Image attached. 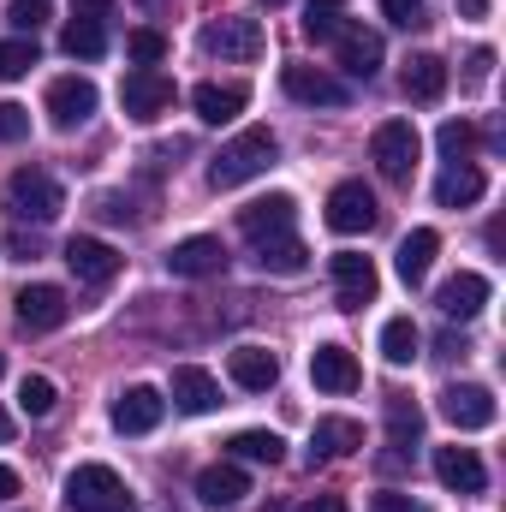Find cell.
Returning <instances> with one entry per match:
<instances>
[{"instance_id": "cell-46", "label": "cell", "mask_w": 506, "mask_h": 512, "mask_svg": "<svg viewBox=\"0 0 506 512\" xmlns=\"http://www.w3.org/2000/svg\"><path fill=\"white\" fill-rule=\"evenodd\" d=\"M298 512H346V501H340V495H310Z\"/></svg>"}, {"instance_id": "cell-25", "label": "cell", "mask_w": 506, "mask_h": 512, "mask_svg": "<svg viewBox=\"0 0 506 512\" xmlns=\"http://www.w3.org/2000/svg\"><path fill=\"white\" fill-rule=\"evenodd\" d=\"M435 251H441V233H435V227H411L405 245H399V256H393L399 280H405V286H423L429 268H435Z\"/></svg>"}, {"instance_id": "cell-5", "label": "cell", "mask_w": 506, "mask_h": 512, "mask_svg": "<svg viewBox=\"0 0 506 512\" xmlns=\"http://www.w3.org/2000/svg\"><path fill=\"white\" fill-rule=\"evenodd\" d=\"M376 221H381L376 191H370L364 179H340V185L328 191V227H334L340 239H352V233H370Z\"/></svg>"}, {"instance_id": "cell-32", "label": "cell", "mask_w": 506, "mask_h": 512, "mask_svg": "<svg viewBox=\"0 0 506 512\" xmlns=\"http://www.w3.org/2000/svg\"><path fill=\"white\" fill-rule=\"evenodd\" d=\"M60 48H66L72 60H102V54H108V24L72 18V24H66V36H60Z\"/></svg>"}, {"instance_id": "cell-41", "label": "cell", "mask_w": 506, "mask_h": 512, "mask_svg": "<svg viewBox=\"0 0 506 512\" xmlns=\"http://www.w3.org/2000/svg\"><path fill=\"white\" fill-rule=\"evenodd\" d=\"M381 12H387L399 30H417V24H423V0H381Z\"/></svg>"}, {"instance_id": "cell-24", "label": "cell", "mask_w": 506, "mask_h": 512, "mask_svg": "<svg viewBox=\"0 0 506 512\" xmlns=\"http://www.w3.org/2000/svg\"><path fill=\"white\" fill-rule=\"evenodd\" d=\"M334 48H340V66L352 72V78H376L381 72V36L376 30H364V24H346L340 36H334Z\"/></svg>"}, {"instance_id": "cell-26", "label": "cell", "mask_w": 506, "mask_h": 512, "mask_svg": "<svg viewBox=\"0 0 506 512\" xmlns=\"http://www.w3.org/2000/svg\"><path fill=\"white\" fill-rule=\"evenodd\" d=\"M227 376L245 387V393H268V387L280 382V358H274L268 346H239V352L227 358Z\"/></svg>"}, {"instance_id": "cell-18", "label": "cell", "mask_w": 506, "mask_h": 512, "mask_svg": "<svg viewBox=\"0 0 506 512\" xmlns=\"http://www.w3.org/2000/svg\"><path fill=\"white\" fill-rule=\"evenodd\" d=\"M161 417H167V399H161L155 387H126V393L114 399V429H120V435H149Z\"/></svg>"}, {"instance_id": "cell-33", "label": "cell", "mask_w": 506, "mask_h": 512, "mask_svg": "<svg viewBox=\"0 0 506 512\" xmlns=\"http://www.w3.org/2000/svg\"><path fill=\"white\" fill-rule=\"evenodd\" d=\"M340 30H346V6L340 0H310L304 6V36L310 42H334Z\"/></svg>"}, {"instance_id": "cell-17", "label": "cell", "mask_w": 506, "mask_h": 512, "mask_svg": "<svg viewBox=\"0 0 506 512\" xmlns=\"http://www.w3.org/2000/svg\"><path fill=\"white\" fill-rule=\"evenodd\" d=\"M310 382L322 387V393H358L364 370H358V358L346 346H316L310 352Z\"/></svg>"}, {"instance_id": "cell-40", "label": "cell", "mask_w": 506, "mask_h": 512, "mask_svg": "<svg viewBox=\"0 0 506 512\" xmlns=\"http://www.w3.org/2000/svg\"><path fill=\"white\" fill-rule=\"evenodd\" d=\"M18 137H30V108L0 102V143H18Z\"/></svg>"}, {"instance_id": "cell-20", "label": "cell", "mask_w": 506, "mask_h": 512, "mask_svg": "<svg viewBox=\"0 0 506 512\" xmlns=\"http://www.w3.org/2000/svg\"><path fill=\"white\" fill-rule=\"evenodd\" d=\"M173 405H179L185 417H209V411L221 405V382H215L209 370H197V364H179V370H173Z\"/></svg>"}, {"instance_id": "cell-36", "label": "cell", "mask_w": 506, "mask_h": 512, "mask_svg": "<svg viewBox=\"0 0 506 512\" xmlns=\"http://www.w3.org/2000/svg\"><path fill=\"white\" fill-rule=\"evenodd\" d=\"M54 399H60V393H54L48 376H24V382H18V411H24V417H48Z\"/></svg>"}, {"instance_id": "cell-3", "label": "cell", "mask_w": 506, "mask_h": 512, "mask_svg": "<svg viewBox=\"0 0 506 512\" xmlns=\"http://www.w3.org/2000/svg\"><path fill=\"white\" fill-rule=\"evenodd\" d=\"M6 209H12L18 221H30V227H48V221L66 209V191H60L54 173H42V167H18V173L6 179Z\"/></svg>"}, {"instance_id": "cell-8", "label": "cell", "mask_w": 506, "mask_h": 512, "mask_svg": "<svg viewBox=\"0 0 506 512\" xmlns=\"http://www.w3.org/2000/svg\"><path fill=\"white\" fill-rule=\"evenodd\" d=\"M12 304H18V328H24V334H54V328H60V322L72 316L66 292H60V286H48V280L24 286V292H18Z\"/></svg>"}, {"instance_id": "cell-7", "label": "cell", "mask_w": 506, "mask_h": 512, "mask_svg": "<svg viewBox=\"0 0 506 512\" xmlns=\"http://www.w3.org/2000/svg\"><path fill=\"white\" fill-rule=\"evenodd\" d=\"M280 90H286L292 102H304V108H346V102H352V90H346L340 78H328L322 66H304V60L280 66Z\"/></svg>"}, {"instance_id": "cell-14", "label": "cell", "mask_w": 506, "mask_h": 512, "mask_svg": "<svg viewBox=\"0 0 506 512\" xmlns=\"http://www.w3.org/2000/svg\"><path fill=\"white\" fill-rule=\"evenodd\" d=\"M167 268H173L179 280H209V274H221V268H227V245H221V239H209V233L179 239V245L167 251Z\"/></svg>"}, {"instance_id": "cell-10", "label": "cell", "mask_w": 506, "mask_h": 512, "mask_svg": "<svg viewBox=\"0 0 506 512\" xmlns=\"http://www.w3.org/2000/svg\"><path fill=\"white\" fill-rule=\"evenodd\" d=\"M376 262L358 251H340L334 256V292H340V310H364V304H376Z\"/></svg>"}, {"instance_id": "cell-52", "label": "cell", "mask_w": 506, "mask_h": 512, "mask_svg": "<svg viewBox=\"0 0 506 512\" xmlns=\"http://www.w3.org/2000/svg\"><path fill=\"white\" fill-rule=\"evenodd\" d=\"M0 370H6V364H0Z\"/></svg>"}, {"instance_id": "cell-50", "label": "cell", "mask_w": 506, "mask_h": 512, "mask_svg": "<svg viewBox=\"0 0 506 512\" xmlns=\"http://www.w3.org/2000/svg\"><path fill=\"white\" fill-rule=\"evenodd\" d=\"M143 6H149V12H161V0H143Z\"/></svg>"}, {"instance_id": "cell-30", "label": "cell", "mask_w": 506, "mask_h": 512, "mask_svg": "<svg viewBox=\"0 0 506 512\" xmlns=\"http://www.w3.org/2000/svg\"><path fill=\"white\" fill-rule=\"evenodd\" d=\"M417 352H423V334H417V322H411V316H393V322H381V358H387L393 370H405Z\"/></svg>"}, {"instance_id": "cell-9", "label": "cell", "mask_w": 506, "mask_h": 512, "mask_svg": "<svg viewBox=\"0 0 506 512\" xmlns=\"http://www.w3.org/2000/svg\"><path fill=\"white\" fill-rule=\"evenodd\" d=\"M96 84L90 78H54L48 84V120H54V131H78L90 114H96Z\"/></svg>"}, {"instance_id": "cell-1", "label": "cell", "mask_w": 506, "mask_h": 512, "mask_svg": "<svg viewBox=\"0 0 506 512\" xmlns=\"http://www.w3.org/2000/svg\"><path fill=\"white\" fill-rule=\"evenodd\" d=\"M274 155H280L274 131L268 126H245L221 155H215V161H209V185H215V191H239V185H251L256 173L274 167Z\"/></svg>"}, {"instance_id": "cell-21", "label": "cell", "mask_w": 506, "mask_h": 512, "mask_svg": "<svg viewBox=\"0 0 506 512\" xmlns=\"http://www.w3.org/2000/svg\"><path fill=\"white\" fill-rule=\"evenodd\" d=\"M435 304H441V316H453V322H471V316H483V304H489V280L483 274H453L441 292H435Z\"/></svg>"}, {"instance_id": "cell-31", "label": "cell", "mask_w": 506, "mask_h": 512, "mask_svg": "<svg viewBox=\"0 0 506 512\" xmlns=\"http://www.w3.org/2000/svg\"><path fill=\"white\" fill-rule=\"evenodd\" d=\"M227 453H233V459H251V465H280V459H286V441H280L274 429H239V435L227 441Z\"/></svg>"}, {"instance_id": "cell-6", "label": "cell", "mask_w": 506, "mask_h": 512, "mask_svg": "<svg viewBox=\"0 0 506 512\" xmlns=\"http://www.w3.org/2000/svg\"><path fill=\"white\" fill-rule=\"evenodd\" d=\"M120 108H126L137 126L161 120V114L173 108V78H167V72H155V66H137V72H126V84H120Z\"/></svg>"}, {"instance_id": "cell-4", "label": "cell", "mask_w": 506, "mask_h": 512, "mask_svg": "<svg viewBox=\"0 0 506 512\" xmlns=\"http://www.w3.org/2000/svg\"><path fill=\"white\" fill-rule=\"evenodd\" d=\"M417 149H423V137L411 120H381L376 137H370V161L381 167V179H411V167H417Z\"/></svg>"}, {"instance_id": "cell-44", "label": "cell", "mask_w": 506, "mask_h": 512, "mask_svg": "<svg viewBox=\"0 0 506 512\" xmlns=\"http://www.w3.org/2000/svg\"><path fill=\"white\" fill-rule=\"evenodd\" d=\"M108 6H114V0H72V18H90V24H108Z\"/></svg>"}, {"instance_id": "cell-37", "label": "cell", "mask_w": 506, "mask_h": 512, "mask_svg": "<svg viewBox=\"0 0 506 512\" xmlns=\"http://www.w3.org/2000/svg\"><path fill=\"white\" fill-rule=\"evenodd\" d=\"M126 60L131 66H161V60H167V36H161V30H131Z\"/></svg>"}, {"instance_id": "cell-48", "label": "cell", "mask_w": 506, "mask_h": 512, "mask_svg": "<svg viewBox=\"0 0 506 512\" xmlns=\"http://www.w3.org/2000/svg\"><path fill=\"white\" fill-rule=\"evenodd\" d=\"M459 12H465V18H483V12H489V0H459Z\"/></svg>"}, {"instance_id": "cell-42", "label": "cell", "mask_w": 506, "mask_h": 512, "mask_svg": "<svg viewBox=\"0 0 506 512\" xmlns=\"http://www.w3.org/2000/svg\"><path fill=\"white\" fill-rule=\"evenodd\" d=\"M370 512H423L411 495H399V489H381L376 501H370Z\"/></svg>"}, {"instance_id": "cell-16", "label": "cell", "mask_w": 506, "mask_h": 512, "mask_svg": "<svg viewBox=\"0 0 506 512\" xmlns=\"http://www.w3.org/2000/svg\"><path fill=\"white\" fill-rule=\"evenodd\" d=\"M292 215H298V203L286 197V191H274V197H256L251 209H239V233L245 239H274V233H292Z\"/></svg>"}, {"instance_id": "cell-22", "label": "cell", "mask_w": 506, "mask_h": 512, "mask_svg": "<svg viewBox=\"0 0 506 512\" xmlns=\"http://www.w3.org/2000/svg\"><path fill=\"white\" fill-rule=\"evenodd\" d=\"M358 447H364V423H352V417H322L316 435H310V465L346 459V453H358Z\"/></svg>"}, {"instance_id": "cell-19", "label": "cell", "mask_w": 506, "mask_h": 512, "mask_svg": "<svg viewBox=\"0 0 506 512\" xmlns=\"http://www.w3.org/2000/svg\"><path fill=\"white\" fill-rule=\"evenodd\" d=\"M245 102H251L245 84H197V90H191V108H197L203 126H233V120L245 114Z\"/></svg>"}, {"instance_id": "cell-23", "label": "cell", "mask_w": 506, "mask_h": 512, "mask_svg": "<svg viewBox=\"0 0 506 512\" xmlns=\"http://www.w3.org/2000/svg\"><path fill=\"white\" fill-rule=\"evenodd\" d=\"M245 495H251V477L239 471V459H221V465H209L197 477V501L203 507H239Z\"/></svg>"}, {"instance_id": "cell-11", "label": "cell", "mask_w": 506, "mask_h": 512, "mask_svg": "<svg viewBox=\"0 0 506 512\" xmlns=\"http://www.w3.org/2000/svg\"><path fill=\"white\" fill-rule=\"evenodd\" d=\"M203 48L221 54V60H256V54L268 48V36H262L256 18H221V24L203 30Z\"/></svg>"}, {"instance_id": "cell-27", "label": "cell", "mask_w": 506, "mask_h": 512, "mask_svg": "<svg viewBox=\"0 0 506 512\" xmlns=\"http://www.w3.org/2000/svg\"><path fill=\"white\" fill-rule=\"evenodd\" d=\"M399 84H405L411 102H441L447 96V60L441 54H411L405 72H399Z\"/></svg>"}, {"instance_id": "cell-34", "label": "cell", "mask_w": 506, "mask_h": 512, "mask_svg": "<svg viewBox=\"0 0 506 512\" xmlns=\"http://www.w3.org/2000/svg\"><path fill=\"white\" fill-rule=\"evenodd\" d=\"M387 435H393V447H411V441L423 435V411H417L405 393L387 399Z\"/></svg>"}, {"instance_id": "cell-13", "label": "cell", "mask_w": 506, "mask_h": 512, "mask_svg": "<svg viewBox=\"0 0 506 512\" xmlns=\"http://www.w3.org/2000/svg\"><path fill=\"white\" fill-rule=\"evenodd\" d=\"M120 262H126V256L114 251L108 239H72V245H66V268L78 274V286H114Z\"/></svg>"}, {"instance_id": "cell-38", "label": "cell", "mask_w": 506, "mask_h": 512, "mask_svg": "<svg viewBox=\"0 0 506 512\" xmlns=\"http://www.w3.org/2000/svg\"><path fill=\"white\" fill-rule=\"evenodd\" d=\"M48 18H54V12H48V0H12V6H6V24H12L18 36H36Z\"/></svg>"}, {"instance_id": "cell-28", "label": "cell", "mask_w": 506, "mask_h": 512, "mask_svg": "<svg viewBox=\"0 0 506 512\" xmlns=\"http://www.w3.org/2000/svg\"><path fill=\"white\" fill-rule=\"evenodd\" d=\"M256 268L262 274H304L310 268V251H304V239L298 233H274V239H256Z\"/></svg>"}, {"instance_id": "cell-49", "label": "cell", "mask_w": 506, "mask_h": 512, "mask_svg": "<svg viewBox=\"0 0 506 512\" xmlns=\"http://www.w3.org/2000/svg\"><path fill=\"white\" fill-rule=\"evenodd\" d=\"M0 441H12V417L6 411H0Z\"/></svg>"}, {"instance_id": "cell-39", "label": "cell", "mask_w": 506, "mask_h": 512, "mask_svg": "<svg viewBox=\"0 0 506 512\" xmlns=\"http://www.w3.org/2000/svg\"><path fill=\"white\" fill-rule=\"evenodd\" d=\"M435 143H441V155H447V161H465V155H471V143H477V131L465 126V120H447Z\"/></svg>"}, {"instance_id": "cell-47", "label": "cell", "mask_w": 506, "mask_h": 512, "mask_svg": "<svg viewBox=\"0 0 506 512\" xmlns=\"http://www.w3.org/2000/svg\"><path fill=\"white\" fill-rule=\"evenodd\" d=\"M18 495V471L12 465H0V501H12Z\"/></svg>"}, {"instance_id": "cell-29", "label": "cell", "mask_w": 506, "mask_h": 512, "mask_svg": "<svg viewBox=\"0 0 506 512\" xmlns=\"http://www.w3.org/2000/svg\"><path fill=\"white\" fill-rule=\"evenodd\" d=\"M483 191H489V179H483L471 161H453V167L435 179V203H441V209H471Z\"/></svg>"}, {"instance_id": "cell-15", "label": "cell", "mask_w": 506, "mask_h": 512, "mask_svg": "<svg viewBox=\"0 0 506 512\" xmlns=\"http://www.w3.org/2000/svg\"><path fill=\"white\" fill-rule=\"evenodd\" d=\"M435 477L453 495H483V483H489V471L471 447H435Z\"/></svg>"}, {"instance_id": "cell-43", "label": "cell", "mask_w": 506, "mask_h": 512, "mask_svg": "<svg viewBox=\"0 0 506 512\" xmlns=\"http://www.w3.org/2000/svg\"><path fill=\"white\" fill-rule=\"evenodd\" d=\"M6 251L18 256V262H30V256H42V239L36 233H6Z\"/></svg>"}, {"instance_id": "cell-12", "label": "cell", "mask_w": 506, "mask_h": 512, "mask_svg": "<svg viewBox=\"0 0 506 512\" xmlns=\"http://www.w3.org/2000/svg\"><path fill=\"white\" fill-rule=\"evenodd\" d=\"M441 417H447L453 429H489L501 411H495V393H489V387L459 382V387H447V393H441Z\"/></svg>"}, {"instance_id": "cell-51", "label": "cell", "mask_w": 506, "mask_h": 512, "mask_svg": "<svg viewBox=\"0 0 506 512\" xmlns=\"http://www.w3.org/2000/svg\"><path fill=\"white\" fill-rule=\"evenodd\" d=\"M262 6H286V0H262Z\"/></svg>"}, {"instance_id": "cell-45", "label": "cell", "mask_w": 506, "mask_h": 512, "mask_svg": "<svg viewBox=\"0 0 506 512\" xmlns=\"http://www.w3.org/2000/svg\"><path fill=\"white\" fill-rule=\"evenodd\" d=\"M489 66H495V48H477V54H471V84H483Z\"/></svg>"}, {"instance_id": "cell-35", "label": "cell", "mask_w": 506, "mask_h": 512, "mask_svg": "<svg viewBox=\"0 0 506 512\" xmlns=\"http://www.w3.org/2000/svg\"><path fill=\"white\" fill-rule=\"evenodd\" d=\"M30 66H36V42H30V36H12V42H0V84H18Z\"/></svg>"}, {"instance_id": "cell-2", "label": "cell", "mask_w": 506, "mask_h": 512, "mask_svg": "<svg viewBox=\"0 0 506 512\" xmlns=\"http://www.w3.org/2000/svg\"><path fill=\"white\" fill-rule=\"evenodd\" d=\"M66 512H137V501L114 465H78L66 477Z\"/></svg>"}]
</instances>
